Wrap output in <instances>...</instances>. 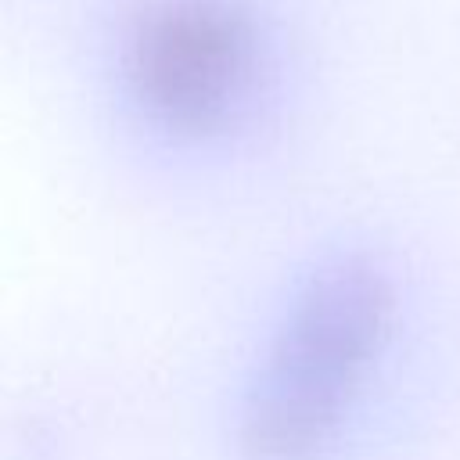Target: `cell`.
I'll use <instances>...</instances> for the list:
<instances>
[{"label": "cell", "instance_id": "1", "mask_svg": "<svg viewBox=\"0 0 460 460\" xmlns=\"http://www.w3.org/2000/svg\"><path fill=\"white\" fill-rule=\"evenodd\" d=\"M395 320L392 277L363 259L323 262L280 313L237 406L248 460H316L352 417Z\"/></svg>", "mask_w": 460, "mask_h": 460}, {"label": "cell", "instance_id": "2", "mask_svg": "<svg viewBox=\"0 0 460 460\" xmlns=\"http://www.w3.org/2000/svg\"><path fill=\"white\" fill-rule=\"evenodd\" d=\"M122 75L158 129L223 133L255 93L259 29L230 0H158L126 36Z\"/></svg>", "mask_w": 460, "mask_h": 460}]
</instances>
